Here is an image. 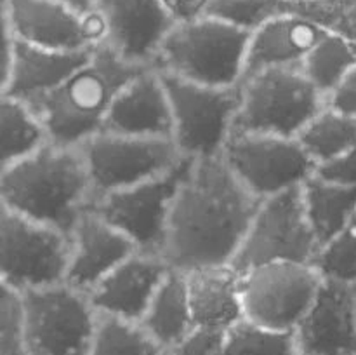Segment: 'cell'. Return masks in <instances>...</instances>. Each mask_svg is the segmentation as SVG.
<instances>
[{"label":"cell","instance_id":"cell-39","mask_svg":"<svg viewBox=\"0 0 356 355\" xmlns=\"http://www.w3.org/2000/svg\"><path fill=\"white\" fill-rule=\"evenodd\" d=\"M58 2H63L66 3V6L73 7V9L79 10V13H89L94 7V3H96V0H58Z\"/></svg>","mask_w":356,"mask_h":355},{"label":"cell","instance_id":"cell-26","mask_svg":"<svg viewBox=\"0 0 356 355\" xmlns=\"http://www.w3.org/2000/svg\"><path fill=\"white\" fill-rule=\"evenodd\" d=\"M299 139L318 166L356 148V118L325 106Z\"/></svg>","mask_w":356,"mask_h":355},{"label":"cell","instance_id":"cell-3","mask_svg":"<svg viewBox=\"0 0 356 355\" xmlns=\"http://www.w3.org/2000/svg\"><path fill=\"white\" fill-rule=\"evenodd\" d=\"M143 68L124 61L108 45H97L54 90L28 106L40 120L47 141L80 148L103 132L117 94Z\"/></svg>","mask_w":356,"mask_h":355},{"label":"cell","instance_id":"cell-12","mask_svg":"<svg viewBox=\"0 0 356 355\" xmlns=\"http://www.w3.org/2000/svg\"><path fill=\"white\" fill-rule=\"evenodd\" d=\"M186 164L188 159H184L162 176L103 195L96 198L92 209L124 233L136 251L163 258L170 211Z\"/></svg>","mask_w":356,"mask_h":355},{"label":"cell","instance_id":"cell-36","mask_svg":"<svg viewBox=\"0 0 356 355\" xmlns=\"http://www.w3.org/2000/svg\"><path fill=\"white\" fill-rule=\"evenodd\" d=\"M325 106L341 115L356 118V66H353L343 77V80L327 94Z\"/></svg>","mask_w":356,"mask_h":355},{"label":"cell","instance_id":"cell-32","mask_svg":"<svg viewBox=\"0 0 356 355\" xmlns=\"http://www.w3.org/2000/svg\"><path fill=\"white\" fill-rule=\"evenodd\" d=\"M287 10L302 14L329 33L356 44V0H287Z\"/></svg>","mask_w":356,"mask_h":355},{"label":"cell","instance_id":"cell-6","mask_svg":"<svg viewBox=\"0 0 356 355\" xmlns=\"http://www.w3.org/2000/svg\"><path fill=\"white\" fill-rule=\"evenodd\" d=\"M23 298V355H87L99 313L86 292L66 282Z\"/></svg>","mask_w":356,"mask_h":355},{"label":"cell","instance_id":"cell-35","mask_svg":"<svg viewBox=\"0 0 356 355\" xmlns=\"http://www.w3.org/2000/svg\"><path fill=\"white\" fill-rule=\"evenodd\" d=\"M316 176L327 181L356 187V148L316 166Z\"/></svg>","mask_w":356,"mask_h":355},{"label":"cell","instance_id":"cell-27","mask_svg":"<svg viewBox=\"0 0 356 355\" xmlns=\"http://www.w3.org/2000/svg\"><path fill=\"white\" fill-rule=\"evenodd\" d=\"M353 66H356L353 44L339 35L327 33L305 59L301 72L327 96Z\"/></svg>","mask_w":356,"mask_h":355},{"label":"cell","instance_id":"cell-34","mask_svg":"<svg viewBox=\"0 0 356 355\" xmlns=\"http://www.w3.org/2000/svg\"><path fill=\"white\" fill-rule=\"evenodd\" d=\"M226 329L216 327H195L176 348L172 355H221Z\"/></svg>","mask_w":356,"mask_h":355},{"label":"cell","instance_id":"cell-25","mask_svg":"<svg viewBox=\"0 0 356 355\" xmlns=\"http://www.w3.org/2000/svg\"><path fill=\"white\" fill-rule=\"evenodd\" d=\"M47 143L35 111L23 101L0 94V171Z\"/></svg>","mask_w":356,"mask_h":355},{"label":"cell","instance_id":"cell-30","mask_svg":"<svg viewBox=\"0 0 356 355\" xmlns=\"http://www.w3.org/2000/svg\"><path fill=\"white\" fill-rule=\"evenodd\" d=\"M313 265L325 281L356 284V212L332 239L318 247Z\"/></svg>","mask_w":356,"mask_h":355},{"label":"cell","instance_id":"cell-8","mask_svg":"<svg viewBox=\"0 0 356 355\" xmlns=\"http://www.w3.org/2000/svg\"><path fill=\"white\" fill-rule=\"evenodd\" d=\"M318 247L306 218L301 188H292L259 202L232 265L242 274L282 261L313 263Z\"/></svg>","mask_w":356,"mask_h":355},{"label":"cell","instance_id":"cell-33","mask_svg":"<svg viewBox=\"0 0 356 355\" xmlns=\"http://www.w3.org/2000/svg\"><path fill=\"white\" fill-rule=\"evenodd\" d=\"M23 298L0 281V355H23Z\"/></svg>","mask_w":356,"mask_h":355},{"label":"cell","instance_id":"cell-19","mask_svg":"<svg viewBox=\"0 0 356 355\" xmlns=\"http://www.w3.org/2000/svg\"><path fill=\"white\" fill-rule=\"evenodd\" d=\"M169 268L162 256L134 251L87 296L99 315L139 322Z\"/></svg>","mask_w":356,"mask_h":355},{"label":"cell","instance_id":"cell-40","mask_svg":"<svg viewBox=\"0 0 356 355\" xmlns=\"http://www.w3.org/2000/svg\"><path fill=\"white\" fill-rule=\"evenodd\" d=\"M6 9H7V0H0V19L6 16Z\"/></svg>","mask_w":356,"mask_h":355},{"label":"cell","instance_id":"cell-20","mask_svg":"<svg viewBox=\"0 0 356 355\" xmlns=\"http://www.w3.org/2000/svg\"><path fill=\"white\" fill-rule=\"evenodd\" d=\"M329 33L299 13H282L249 33L243 79L264 70L299 68L315 45Z\"/></svg>","mask_w":356,"mask_h":355},{"label":"cell","instance_id":"cell-17","mask_svg":"<svg viewBox=\"0 0 356 355\" xmlns=\"http://www.w3.org/2000/svg\"><path fill=\"white\" fill-rule=\"evenodd\" d=\"M136 251L131 240L113 225L87 209L70 233L65 282L89 294L115 267Z\"/></svg>","mask_w":356,"mask_h":355},{"label":"cell","instance_id":"cell-11","mask_svg":"<svg viewBox=\"0 0 356 355\" xmlns=\"http://www.w3.org/2000/svg\"><path fill=\"white\" fill-rule=\"evenodd\" d=\"M221 155L257 200L301 188L316 173V162L299 138L233 134Z\"/></svg>","mask_w":356,"mask_h":355},{"label":"cell","instance_id":"cell-2","mask_svg":"<svg viewBox=\"0 0 356 355\" xmlns=\"http://www.w3.org/2000/svg\"><path fill=\"white\" fill-rule=\"evenodd\" d=\"M0 202L70 237L80 216L94 204L82 148L47 141L2 169Z\"/></svg>","mask_w":356,"mask_h":355},{"label":"cell","instance_id":"cell-29","mask_svg":"<svg viewBox=\"0 0 356 355\" xmlns=\"http://www.w3.org/2000/svg\"><path fill=\"white\" fill-rule=\"evenodd\" d=\"M221 355H298L292 333H280L242 319L225 333Z\"/></svg>","mask_w":356,"mask_h":355},{"label":"cell","instance_id":"cell-23","mask_svg":"<svg viewBox=\"0 0 356 355\" xmlns=\"http://www.w3.org/2000/svg\"><path fill=\"white\" fill-rule=\"evenodd\" d=\"M139 324L162 350L176 348L195 329L186 275L183 270L169 268Z\"/></svg>","mask_w":356,"mask_h":355},{"label":"cell","instance_id":"cell-21","mask_svg":"<svg viewBox=\"0 0 356 355\" xmlns=\"http://www.w3.org/2000/svg\"><path fill=\"white\" fill-rule=\"evenodd\" d=\"M184 275L195 327L228 329L243 319L240 271L232 263L191 268Z\"/></svg>","mask_w":356,"mask_h":355},{"label":"cell","instance_id":"cell-14","mask_svg":"<svg viewBox=\"0 0 356 355\" xmlns=\"http://www.w3.org/2000/svg\"><path fill=\"white\" fill-rule=\"evenodd\" d=\"M7 28L16 42L51 51H86L104 42V24L94 9L79 13L58 0H7Z\"/></svg>","mask_w":356,"mask_h":355},{"label":"cell","instance_id":"cell-37","mask_svg":"<svg viewBox=\"0 0 356 355\" xmlns=\"http://www.w3.org/2000/svg\"><path fill=\"white\" fill-rule=\"evenodd\" d=\"M14 38L7 28L6 19H0V94L6 93L7 84H9L10 73V59H13Z\"/></svg>","mask_w":356,"mask_h":355},{"label":"cell","instance_id":"cell-10","mask_svg":"<svg viewBox=\"0 0 356 355\" xmlns=\"http://www.w3.org/2000/svg\"><path fill=\"white\" fill-rule=\"evenodd\" d=\"M323 277L313 263L261 265L240 274L243 319L292 333L315 299Z\"/></svg>","mask_w":356,"mask_h":355},{"label":"cell","instance_id":"cell-28","mask_svg":"<svg viewBox=\"0 0 356 355\" xmlns=\"http://www.w3.org/2000/svg\"><path fill=\"white\" fill-rule=\"evenodd\" d=\"M162 352L139 322L99 315L87 355H160Z\"/></svg>","mask_w":356,"mask_h":355},{"label":"cell","instance_id":"cell-24","mask_svg":"<svg viewBox=\"0 0 356 355\" xmlns=\"http://www.w3.org/2000/svg\"><path fill=\"white\" fill-rule=\"evenodd\" d=\"M306 218L318 246L332 239L356 212V187L312 176L301 187Z\"/></svg>","mask_w":356,"mask_h":355},{"label":"cell","instance_id":"cell-16","mask_svg":"<svg viewBox=\"0 0 356 355\" xmlns=\"http://www.w3.org/2000/svg\"><path fill=\"white\" fill-rule=\"evenodd\" d=\"M292 336L298 355H356L355 285L323 278Z\"/></svg>","mask_w":356,"mask_h":355},{"label":"cell","instance_id":"cell-7","mask_svg":"<svg viewBox=\"0 0 356 355\" xmlns=\"http://www.w3.org/2000/svg\"><path fill=\"white\" fill-rule=\"evenodd\" d=\"M163 77L172 110L170 141L183 159L219 157L233 134L240 87H212Z\"/></svg>","mask_w":356,"mask_h":355},{"label":"cell","instance_id":"cell-18","mask_svg":"<svg viewBox=\"0 0 356 355\" xmlns=\"http://www.w3.org/2000/svg\"><path fill=\"white\" fill-rule=\"evenodd\" d=\"M104 132L149 139H170L172 110L162 73L146 66L115 97Z\"/></svg>","mask_w":356,"mask_h":355},{"label":"cell","instance_id":"cell-38","mask_svg":"<svg viewBox=\"0 0 356 355\" xmlns=\"http://www.w3.org/2000/svg\"><path fill=\"white\" fill-rule=\"evenodd\" d=\"M176 21L191 19L204 13L209 0H163Z\"/></svg>","mask_w":356,"mask_h":355},{"label":"cell","instance_id":"cell-22","mask_svg":"<svg viewBox=\"0 0 356 355\" xmlns=\"http://www.w3.org/2000/svg\"><path fill=\"white\" fill-rule=\"evenodd\" d=\"M94 49V47H92ZM86 51H51L14 40L7 96L31 104L54 90L73 70L86 61Z\"/></svg>","mask_w":356,"mask_h":355},{"label":"cell","instance_id":"cell-9","mask_svg":"<svg viewBox=\"0 0 356 355\" xmlns=\"http://www.w3.org/2000/svg\"><path fill=\"white\" fill-rule=\"evenodd\" d=\"M70 237L0 202V281L19 294L65 282Z\"/></svg>","mask_w":356,"mask_h":355},{"label":"cell","instance_id":"cell-31","mask_svg":"<svg viewBox=\"0 0 356 355\" xmlns=\"http://www.w3.org/2000/svg\"><path fill=\"white\" fill-rule=\"evenodd\" d=\"M282 13H287V0H209L202 14L252 33Z\"/></svg>","mask_w":356,"mask_h":355},{"label":"cell","instance_id":"cell-5","mask_svg":"<svg viewBox=\"0 0 356 355\" xmlns=\"http://www.w3.org/2000/svg\"><path fill=\"white\" fill-rule=\"evenodd\" d=\"M238 87L233 134L299 138L325 108V96L299 68L264 70L242 79Z\"/></svg>","mask_w":356,"mask_h":355},{"label":"cell","instance_id":"cell-43","mask_svg":"<svg viewBox=\"0 0 356 355\" xmlns=\"http://www.w3.org/2000/svg\"><path fill=\"white\" fill-rule=\"evenodd\" d=\"M355 299H356V284H355Z\"/></svg>","mask_w":356,"mask_h":355},{"label":"cell","instance_id":"cell-42","mask_svg":"<svg viewBox=\"0 0 356 355\" xmlns=\"http://www.w3.org/2000/svg\"><path fill=\"white\" fill-rule=\"evenodd\" d=\"M353 49H355V54H356V44H353Z\"/></svg>","mask_w":356,"mask_h":355},{"label":"cell","instance_id":"cell-15","mask_svg":"<svg viewBox=\"0 0 356 355\" xmlns=\"http://www.w3.org/2000/svg\"><path fill=\"white\" fill-rule=\"evenodd\" d=\"M92 9L103 19V44L138 66L153 65L176 23L163 0H96Z\"/></svg>","mask_w":356,"mask_h":355},{"label":"cell","instance_id":"cell-13","mask_svg":"<svg viewBox=\"0 0 356 355\" xmlns=\"http://www.w3.org/2000/svg\"><path fill=\"white\" fill-rule=\"evenodd\" d=\"M94 191V202L111 191L162 176L183 162L170 139L99 132L80 146Z\"/></svg>","mask_w":356,"mask_h":355},{"label":"cell","instance_id":"cell-1","mask_svg":"<svg viewBox=\"0 0 356 355\" xmlns=\"http://www.w3.org/2000/svg\"><path fill=\"white\" fill-rule=\"evenodd\" d=\"M259 202L222 155L188 160L170 211L165 261L183 271L232 263Z\"/></svg>","mask_w":356,"mask_h":355},{"label":"cell","instance_id":"cell-41","mask_svg":"<svg viewBox=\"0 0 356 355\" xmlns=\"http://www.w3.org/2000/svg\"><path fill=\"white\" fill-rule=\"evenodd\" d=\"M160 355H172V354H170V352H169V350H163V352H162V354H160Z\"/></svg>","mask_w":356,"mask_h":355},{"label":"cell","instance_id":"cell-4","mask_svg":"<svg viewBox=\"0 0 356 355\" xmlns=\"http://www.w3.org/2000/svg\"><path fill=\"white\" fill-rule=\"evenodd\" d=\"M247 42L245 31L200 14L174 23L152 66L162 75L202 86H238Z\"/></svg>","mask_w":356,"mask_h":355}]
</instances>
